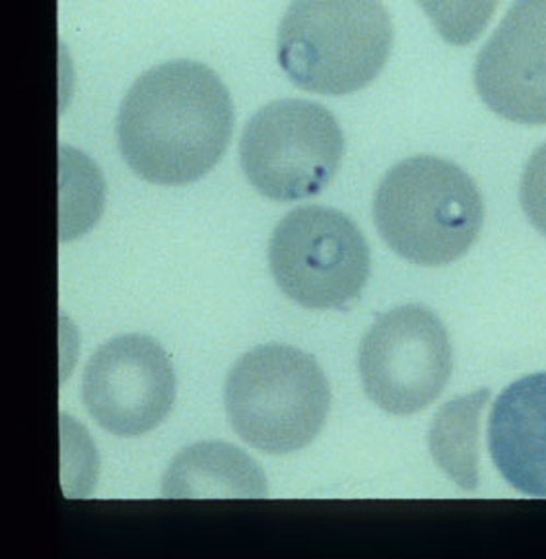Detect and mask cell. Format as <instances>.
<instances>
[{
    "mask_svg": "<svg viewBox=\"0 0 546 559\" xmlns=\"http://www.w3.org/2000/svg\"><path fill=\"white\" fill-rule=\"evenodd\" d=\"M115 131L134 174L149 183L181 187L221 162L234 132V104L209 67L164 62L132 84Z\"/></svg>",
    "mask_w": 546,
    "mask_h": 559,
    "instance_id": "6da1fadb",
    "label": "cell"
},
{
    "mask_svg": "<svg viewBox=\"0 0 546 559\" xmlns=\"http://www.w3.org/2000/svg\"><path fill=\"white\" fill-rule=\"evenodd\" d=\"M379 236L401 259L420 266L458 261L485 224L473 177L436 156L406 157L391 167L373 197Z\"/></svg>",
    "mask_w": 546,
    "mask_h": 559,
    "instance_id": "7a4b0ae2",
    "label": "cell"
},
{
    "mask_svg": "<svg viewBox=\"0 0 546 559\" xmlns=\"http://www.w3.org/2000/svg\"><path fill=\"white\" fill-rule=\"evenodd\" d=\"M276 45L281 69L294 86L348 96L385 69L393 24L381 0H292Z\"/></svg>",
    "mask_w": 546,
    "mask_h": 559,
    "instance_id": "3957f363",
    "label": "cell"
},
{
    "mask_svg": "<svg viewBox=\"0 0 546 559\" xmlns=\"http://www.w3.org/2000/svg\"><path fill=\"white\" fill-rule=\"evenodd\" d=\"M224 402L232 428L247 445L288 454L308 447L325 426L331 386L306 352L266 344L232 367Z\"/></svg>",
    "mask_w": 546,
    "mask_h": 559,
    "instance_id": "277c9868",
    "label": "cell"
},
{
    "mask_svg": "<svg viewBox=\"0 0 546 559\" xmlns=\"http://www.w3.org/2000/svg\"><path fill=\"white\" fill-rule=\"evenodd\" d=\"M344 156L341 124L323 105L278 99L259 109L239 142L249 183L266 199L304 201L333 181Z\"/></svg>",
    "mask_w": 546,
    "mask_h": 559,
    "instance_id": "5b68a950",
    "label": "cell"
},
{
    "mask_svg": "<svg viewBox=\"0 0 546 559\" xmlns=\"http://www.w3.org/2000/svg\"><path fill=\"white\" fill-rule=\"evenodd\" d=\"M276 286L306 309H344L370 280L371 254L344 212L301 206L286 214L269 245Z\"/></svg>",
    "mask_w": 546,
    "mask_h": 559,
    "instance_id": "8992f818",
    "label": "cell"
},
{
    "mask_svg": "<svg viewBox=\"0 0 546 559\" xmlns=\"http://www.w3.org/2000/svg\"><path fill=\"white\" fill-rule=\"evenodd\" d=\"M358 367L373 404L395 416H411L428 408L450 381V334L432 309L395 307L364 336Z\"/></svg>",
    "mask_w": 546,
    "mask_h": 559,
    "instance_id": "52a82bcc",
    "label": "cell"
},
{
    "mask_svg": "<svg viewBox=\"0 0 546 559\" xmlns=\"http://www.w3.org/2000/svg\"><path fill=\"white\" fill-rule=\"evenodd\" d=\"M82 399L99 428L119 437L144 436L174 408V364L151 336H117L86 364Z\"/></svg>",
    "mask_w": 546,
    "mask_h": 559,
    "instance_id": "ba28073f",
    "label": "cell"
},
{
    "mask_svg": "<svg viewBox=\"0 0 546 559\" xmlns=\"http://www.w3.org/2000/svg\"><path fill=\"white\" fill-rule=\"evenodd\" d=\"M475 86L506 121L546 124V0H515L478 52Z\"/></svg>",
    "mask_w": 546,
    "mask_h": 559,
    "instance_id": "9c48e42d",
    "label": "cell"
},
{
    "mask_svg": "<svg viewBox=\"0 0 546 559\" xmlns=\"http://www.w3.org/2000/svg\"><path fill=\"white\" fill-rule=\"evenodd\" d=\"M488 449L511 488L546 498V373L523 377L496 399Z\"/></svg>",
    "mask_w": 546,
    "mask_h": 559,
    "instance_id": "30bf717a",
    "label": "cell"
},
{
    "mask_svg": "<svg viewBox=\"0 0 546 559\" xmlns=\"http://www.w3.org/2000/svg\"><path fill=\"white\" fill-rule=\"evenodd\" d=\"M259 464L238 447L206 441L177 454L164 476L166 498H264Z\"/></svg>",
    "mask_w": 546,
    "mask_h": 559,
    "instance_id": "8fae6325",
    "label": "cell"
},
{
    "mask_svg": "<svg viewBox=\"0 0 546 559\" xmlns=\"http://www.w3.org/2000/svg\"><path fill=\"white\" fill-rule=\"evenodd\" d=\"M488 391L459 399L441 408L430 429V451L441 471L458 481V486L475 489L476 431L478 416L488 399Z\"/></svg>",
    "mask_w": 546,
    "mask_h": 559,
    "instance_id": "7c38bea8",
    "label": "cell"
},
{
    "mask_svg": "<svg viewBox=\"0 0 546 559\" xmlns=\"http://www.w3.org/2000/svg\"><path fill=\"white\" fill-rule=\"evenodd\" d=\"M443 41L465 47L490 24L498 0H416Z\"/></svg>",
    "mask_w": 546,
    "mask_h": 559,
    "instance_id": "4fadbf2b",
    "label": "cell"
},
{
    "mask_svg": "<svg viewBox=\"0 0 546 559\" xmlns=\"http://www.w3.org/2000/svg\"><path fill=\"white\" fill-rule=\"evenodd\" d=\"M520 201L529 222L546 236V142L529 157L521 177Z\"/></svg>",
    "mask_w": 546,
    "mask_h": 559,
    "instance_id": "5bb4252c",
    "label": "cell"
}]
</instances>
